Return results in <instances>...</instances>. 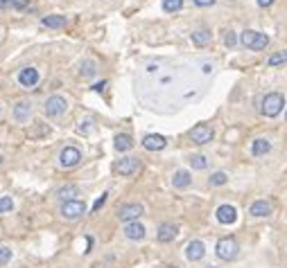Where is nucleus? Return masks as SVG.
<instances>
[{
    "mask_svg": "<svg viewBox=\"0 0 287 268\" xmlns=\"http://www.w3.org/2000/svg\"><path fill=\"white\" fill-rule=\"evenodd\" d=\"M240 41H242V45L244 47H249V50H265L267 45H269V36L267 34H262V32H254V30H244L242 32V36H240Z\"/></svg>",
    "mask_w": 287,
    "mask_h": 268,
    "instance_id": "f257e3e1",
    "label": "nucleus"
},
{
    "mask_svg": "<svg viewBox=\"0 0 287 268\" xmlns=\"http://www.w3.org/2000/svg\"><path fill=\"white\" fill-rule=\"evenodd\" d=\"M215 252H217V257L224 261H233L237 257V252H240V248H237V241L233 237H224L217 241V246H215Z\"/></svg>",
    "mask_w": 287,
    "mask_h": 268,
    "instance_id": "f03ea898",
    "label": "nucleus"
},
{
    "mask_svg": "<svg viewBox=\"0 0 287 268\" xmlns=\"http://www.w3.org/2000/svg\"><path fill=\"white\" fill-rule=\"evenodd\" d=\"M285 106V99L280 92H269V95H265V99H262V115H267V118H276V115L283 111Z\"/></svg>",
    "mask_w": 287,
    "mask_h": 268,
    "instance_id": "7ed1b4c3",
    "label": "nucleus"
},
{
    "mask_svg": "<svg viewBox=\"0 0 287 268\" xmlns=\"http://www.w3.org/2000/svg\"><path fill=\"white\" fill-rule=\"evenodd\" d=\"M86 214V205L81 201H66L64 205H61V217L68 219V221H75V219H79V217H84Z\"/></svg>",
    "mask_w": 287,
    "mask_h": 268,
    "instance_id": "20e7f679",
    "label": "nucleus"
},
{
    "mask_svg": "<svg viewBox=\"0 0 287 268\" xmlns=\"http://www.w3.org/2000/svg\"><path fill=\"white\" fill-rule=\"evenodd\" d=\"M66 109H68V101L61 95H52L50 99L46 101V115L48 118H59V115L66 113Z\"/></svg>",
    "mask_w": 287,
    "mask_h": 268,
    "instance_id": "39448f33",
    "label": "nucleus"
},
{
    "mask_svg": "<svg viewBox=\"0 0 287 268\" xmlns=\"http://www.w3.org/2000/svg\"><path fill=\"white\" fill-rule=\"evenodd\" d=\"M145 207L140 205V203H127V205H122L118 209V219L125 223H131V221H138V217H143Z\"/></svg>",
    "mask_w": 287,
    "mask_h": 268,
    "instance_id": "423d86ee",
    "label": "nucleus"
},
{
    "mask_svg": "<svg viewBox=\"0 0 287 268\" xmlns=\"http://www.w3.org/2000/svg\"><path fill=\"white\" fill-rule=\"evenodd\" d=\"M190 140L194 144H208L213 140V129L208 124H197L190 129Z\"/></svg>",
    "mask_w": 287,
    "mask_h": 268,
    "instance_id": "0eeeda50",
    "label": "nucleus"
},
{
    "mask_svg": "<svg viewBox=\"0 0 287 268\" xmlns=\"http://www.w3.org/2000/svg\"><path fill=\"white\" fill-rule=\"evenodd\" d=\"M79 160H81V153H79V149H75V147H66L64 151H61V155H59V165L64 169L77 167Z\"/></svg>",
    "mask_w": 287,
    "mask_h": 268,
    "instance_id": "6e6552de",
    "label": "nucleus"
},
{
    "mask_svg": "<svg viewBox=\"0 0 287 268\" xmlns=\"http://www.w3.org/2000/svg\"><path fill=\"white\" fill-rule=\"evenodd\" d=\"M18 84H21L23 88H34V86L38 84V70H34V68H23V70L18 72Z\"/></svg>",
    "mask_w": 287,
    "mask_h": 268,
    "instance_id": "1a4fd4ad",
    "label": "nucleus"
},
{
    "mask_svg": "<svg viewBox=\"0 0 287 268\" xmlns=\"http://www.w3.org/2000/svg\"><path fill=\"white\" fill-rule=\"evenodd\" d=\"M140 167V160L138 158H122L118 165H115V172L120 174V176H131V174H136Z\"/></svg>",
    "mask_w": 287,
    "mask_h": 268,
    "instance_id": "9d476101",
    "label": "nucleus"
},
{
    "mask_svg": "<svg viewBox=\"0 0 287 268\" xmlns=\"http://www.w3.org/2000/svg\"><path fill=\"white\" fill-rule=\"evenodd\" d=\"M215 214H217V221L224 223V226H231V223H235V219H237V209L233 205H220Z\"/></svg>",
    "mask_w": 287,
    "mask_h": 268,
    "instance_id": "9b49d317",
    "label": "nucleus"
},
{
    "mask_svg": "<svg viewBox=\"0 0 287 268\" xmlns=\"http://www.w3.org/2000/svg\"><path fill=\"white\" fill-rule=\"evenodd\" d=\"M203 255H206V246H203L201 241H197V239H194V241L188 243V248H186V257H188L190 261H199Z\"/></svg>",
    "mask_w": 287,
    "mask_h": 268,
    "instance_id": "f8f14e48",
    "label": "nucleus"
},
{
    "mask_svg": "<svg viewBox=\"0 0 287 268\" xmlns=\"http://www.w3.org/2000/svg\"><path fill=\"white\" fill-rule=\"evenodd\" d=\"M165 138L163 135H158V133H152V135H145L143 138V147L147 149V151H160V149H165Z\"/></svg>",
    "mask_w": 287,
    "mask_h": 268,
    "instance_id": "ddd939ff",
    "label": "nucleus"
},
{
    "mask_svg": "<svg viewBox=\"0 0 287 268\" xmlns=\"http://www.w3.org/2000/svg\"><path fill=\"white\" fill-rule=\"evenodd\" d=\"M125 237L127 239H134V241H140V239L145 237V226L138 221H131L125 226Z\"/></svg>",
    "mask_w": 287,
    "mask_h": 268,
    "instance_id": "4468645a",
    "label": "nucleus"
},
{
    "mask_svg": "<svg viewBox=\"0 0 287 268\" xmlns=\"http://www.w3.org/2000/svg\"><path fill=\"white\" fill-rule=\"evenodd\" d=\"M177 235H179V228L174 226V223H163V226L158 228V241H163V243L172 241Z\"/></svg>",
    "mask_w": 287,
    "mask_h": 268,
    "instance_id": "2eb2a0df",
    "label": "nucleus"
},
{
    "mask_svg": "<svg viewBox=\"0 0 287 268\" xmlns=\"http://www.w3.org/2000/svg\"><path fill=\"white\" fill-rule=\"evenodd\" d=\"M190 183H192L190 174L183 172V169H179V172L174 174V178H172V185H174L177 189H186V187H190Z\"/></svg>",
    "mask_w": 287,
    "mask_h": 268,
    "instance_id": "dca6fc26",
    "label": "nucleus"
},
{
    "mask_svg": "<svg viewBox=\"0 0 287 268\" xmlns=\"http://www.w3.org/2000/svg\"><path fill=\"white\" fill-rule=\"evenodd\" d=\"M249 212H251V217H269V214H271V205L267 201H256L254 205L249 207Z\"/></svg>",
    "mask_w": 287,
    "mask_h": 268,
    "instance_id": "f3484780",
    "label": "nucleus"
},
{
    "mask_svg": "<svg viewBox=\"0 0 287 268\" xmlns=\"http://www.w3.org/2000/svg\"><path fill=\"white\" fill-rule=\"evenodd\" d=\"M113 147H115V151H129L134 147V140H131V135H127V133H120V135H115Z\"/></svg>",
    "mask_w": 287,
    "mask_h": 268,
    "instance_id": "a211bd4d",
    "label": "nucleus"
},
{
    "mask_svg": "<svg viewBox=\"0 0 287 268\" xmlns=\"http://www.w3.org/2000/svg\"><path fill=\"white\" fill-rule=\"evenodd\" d=\"M30 113H32V106L27 104V101H18L16 109H14V118H16L18 122H25L27 118H30Z\"/></svg>",
    "mask_w": 287,
    "mask_h": 268,
    "instance_id": "6ab92c4d",
    "label": "nucleus"
},
{
    "mask_svg": "<svg viewBox=\"0 0 287 268\" xmlns=\"http://www.w3.org/2000/svg\"><path fill=\"white\" fill-rule=\"evenodd\" d=\"M211 32L208 30H194L192 32V43L194 45H199V47H203V45H208L211 43Z\"/></svg>",
    "mask_w": 287,
    "mask_h": 268,
    "instance_id": "aec40b11",
    "label": "nucleus"
},
{
    "mask_svg": "<svg viewBox=\"0 0 287 268\" xmlns=\"http://www.w3.org/2000/svg\"><path fill=\"white\" fill-rule=\"evenodd\" d=\"M43 27H50V30H59V27L66 25V16H46L41 21Z\"/></svg>",
    "mask_w": 287,
    "mask_h": 268,
    "instance_id": "412c9836",
    "label": "nucleus"
},
{
    "mask_svg": "<svg viewBox=\"0 0 287 268\" xmlns=\"http://www.w3.org/2000/svg\"><path fill=\"white\" fill-rule=\"evenodd\" d=\"M269 149H271V144H269V140H265V138H258L254 142V147H251L254 155H265Z\"/></svg>",
    "mask_w": 287,
    "mask_h": 268,
    "instance_id": "4be33fe9",
    "label": "nucleus"
},
{
    "mask_svg": "<svg viewBox=\"0 0 287 268\" xmlns=\"http://www.w3.org/2000/svg\"><path fill=\"white\" fill-rule=\"evenodd\" d=\"M30 0H0V9H25Z\"/></svg>",
    "mask_w": 287,
    "mask_h": 268,
    "instance_id": "5701e85b",
    "label": "nucleus"
},
{
    "mask_svg": "<svg viewBox=\"0 0 287 268\" xmlns=\"http://www.w3.org/2000/svg\"><path fill=\"white\" fill-rule=\"evenodd\" d=\"M75 194H77L75 185H66V187H61L59 192H57V196L64 198V203H66V201H72V196H75Z\"/></svg>",
    "mask_w": 287,
    "mask_h": 268,
    "instance_id": "b1692460",
    "label": "nucleus"
},
{
    "mask_svg": "<svg viewBox=\"0 0 287 268\" xmlns=\"http://www.w3.org/2000/svg\"><path fill=\"white\" fill-rule=\"evenodd\" d=\"M95 63L93 61H86V63H81V77L84 79H91V77H95Z\"/></svg>",
    "mask_w": 287,
    "mask_h": 268,
    "instance_id": "393cba45",
    "label": "nucleus"
},
{
    "mask_svg": "<svg viewBox=\"0 0 287 268\" xmlns=\"http://www.w3.org/2000/svg\"><path fill=\"white\" fill-rule=\"evenodd\" d=\"M181 7H183V0H163L165 12H179Z\"/></svg>",
    "mask_w": 287,
    "mask_h": 268,
    "instance_id": "a878e982",
    "label": "nucleus"
},
{
    "mask_svg": "<svg viewBox=\"0 0 287 268\" xmlns=\"http://www.w3.org/2000/svg\"><path fill=\"white\" fill-rule=\"evenodd\" d=\"M190 165H192V169H206L208 160L203 155H190Z\"/></svg>",
    "mask_w": 287,
    "mask_h": 268,
    "instance_id": "bb28decb",
    "label": "nucleus"
},
{
    "mask_svg": "<svg viewBox=\"0 0 287 268\" xmlns=\"http://www.w3.org/2000/svg\"><path fill=\"white\" fill-rule=\"evenodd\" d=\"M283 63H287V52H278V55L269 57V66H271V68L283 66Z\"/></svg>",
    "mask_w": 287,
    "mask_h": 268,
    "instance_id": "cd10ccee",
    "label": "nucleus"
},
{
    "mask_svg": "<svg viewBox=\"0 0 287 268\" xmlns=\"http://www.w3.org/2000/svg\"><path fill=\"white\" fill-rule=\"evenodd\" d=\"M226 180L228 178H226V174H224V172H215L211 176V185H213V187H220V185H224Z\"/></svg>",
    "mask_w": 287,
    "mask_h": 268,
    "instance_id": "c85d7f7f",
    "label": "nucleus"
},
{
    "mask_svg": "<svg viewBox=\"0 0 287 268\" xmlns=\"http://www.w3.org/2000/svg\"><path fill=\"white\" fill-rule=\"evenodd\" d=\"M12 207H14L12 196H0V214H3V212H9Z\"/></svg>",
    "mask_w": 287,
    "mask_h": 268,
    "instance_id": "c756f323",
    "label": "nucleus"
},
{
    "mask_svg": "<svg viewBox=\"0 0 287 268\" xmlns=\"http://www.w3.org/2000/svg\"><path fill=\"white\" fill-rule=\"evenodd\" d=\"M9 259H12V250L9 248H0V266H5Z\"/></svg>",
    "mask_w": 287,
    "mask_h": 268,
    "instance_id": "7c9ffc66",
    "label": "nucleus"
},
{
    "mask_svg": "<svg viewBox=\"0 0 287 268\" xmlns=\"http://www.w3.org/2000/svg\"><path fill=\"white\" fill-rule=\"evenodd\" d=\"M224 43H226L228 47H233V45H235V34H233V32H226V36H224Z\"/></svg>",
    "mask_w": 287,
    "mask_h": 268,
    "instance_id": "2f4dec72",
    "label": "nucleus"
},
{
    "mask_svg": "<svg viewBox=\"0 0 287 268\" xmlns=\"http://www.w3.org/2000/svg\"><path fill=\"white\" fill-rule=\"evenodd\" d=\"M104 203H106V194H102V196H100V198H97V201L93 203V212H97V209H100L102 205H104Z\"/></svg>",
    "mask_w": 287,
    "mask_h": 268,
    "instance_id": "473e14b6",
    "label": "nucleus"
},
{
    "mask_svg": "<svg viewBox=\"0 0 287 268\" xmlns=\"http://www.w3.org/2000/svg\"><path fill=\"white\" fill-rule=\"evenodd\" d=\"M194 5L197 7H211V5H215V0H194Z\"/></svg>",
    "mask_w": 287,
    "mask_h": 268,
    "instance_id": "72a5a7b5",
    "label": "nucleus"
},
{
    "mask_svg": "<svg viewBox=\"0 0 287 268\" xmlns=\"http://www.w3.org/2000/svg\"><path fill=\"white\" fill-rule=\"evenodd\" d=\"M258 5L260 7H269V5H274V0H258Z\"/></svg>",
    "mask_w": 287,
    "mask_h": 268,
    "instance_id": "f704fd0d",
    "label": "nucleus"
},
{
    "mask_svg": "<svg viewBox=\"0 0 287 268\" xmlns=\"http://www.w3.org/2000/svg\"><path fill=\"white\" fill-rule=\"evenodd\" d=\"M102 88H104V81H102V84H95V86H93V90H97V92H100Z\"/></svg>",
    "mask_w": 287,
    "mask_h": 268,
    "instance_id": "c9c22d12",
    "label": "nucleus"
},
{
    "mask_svg": "<svg viewBox=\"0 0 287 268\" xmlns=\"http://www.w3.org/2000/svg\"><path fill=\"white\" fill-rule=\"evenodd\" d=\"M0 165H3V155H0Z\"/></svg>",
    "mask_w": 287,
    "mask_h": 268,
    "instance_id": "e433bc0d",
    "label": "nucleus"
},
{
    "mask_svg": "<svg viewBox=\"0 0 287 268\" xmlns=\"http://www.w3.org/2000/svg\"><path fill=\"white\" fill-rule=\"evenodd\" d=\"M208 268H215V266H208Z\"/></svg>",
    "mask_w": 287,
    "mask_h": 268,
    "instance_id": "4c0bfd02",
    "label": "nucleus"
}]
</instances>
